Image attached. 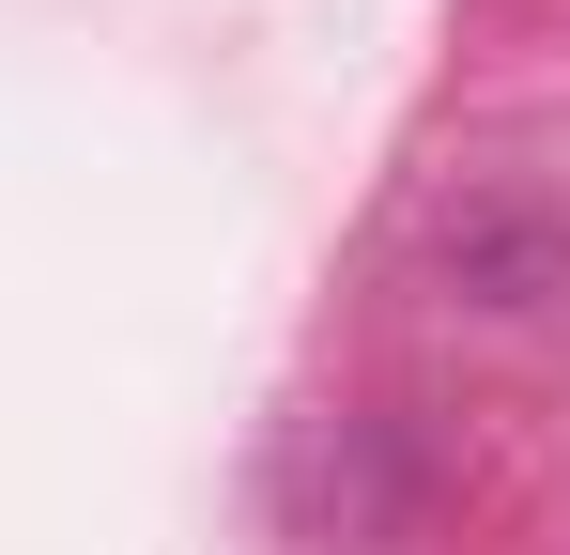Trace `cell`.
<instances>
[{
	"instance_id": "obj_2",
	"label": "cell",
	"mask_w": 570,
	"mask_h": 555,
	"mask_svg": "<svg viewBox=\"0 0 570 555\" xmlns=\"http://www.w3.org/2000/svg\"><path fill=\"white\" fill-rule=\"evenodd\" d=\"M416 509H432V448H416L401 417H340V432L308 448V525H324V541L385 555Z\"/></svg>"
},
{
	"instance_id": "obj_1",
	"label": "cell",
	"mask_w": 570,
	"mask_h": 555,
	"mask_svg": "<svg viewBox=\"0 0 570 555\" xmlns=\"http://www.w3.org/2000/svg\"><path fill=\"white\" fill-rule=\"evenodd\" d=\"M432 293H448V309H493V324L570 309V201H540V185H463V201L432 216Z\"/></svg>"
}]
</instances>
